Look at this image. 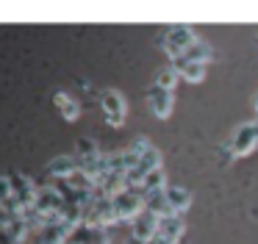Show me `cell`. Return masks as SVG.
<instances>
[{
    "label": "cell",
    "instance_id": "cell-21",
    "mask_svg": "<svg viewBox=\"0 0 258 244\" xmlns=\"http://www.w3.org/2000/svg\"><path fill=\"white\" fill-rule=\"evenodd\" d=\"M153 86H156V89H164V92H175V86H178V72H175L172 67H164V70H158L156 78H153Z\"/></svg>",
    "mask_w": 258,
    "mask_h": 244
},
{
    "label": "cell",
    "instance_id": "cell-23",
    "mask_svg": "<svg viewBox=\"0 0 258 244\" xmlns=\"http://www.w3.org/2000/svg\"><path fill=\"white\" fill-rule=\"evenodd\" d=\"M12 200V186H9V177L6 175H0V208Z\"/></svg>",
    "mask_w": 258,
    "mask_h": 244
},
{
    "label": "cell",
    "instance_id": "cell-3",
    "mask_svg": "<svg viewBox=\"0 0 258 244\" xmlns=\"http://www.w3.org/2000/svg\"><path fill=\"white\" fill-rule=\"evenodd\" d=\"M117 211H114V203L111 197H97L89 203V208L84 211V225L89 227H103V230H108L111 225H117Z\"/></svg>",
    "mask_w": 258,
    "mask_h": 244
},
{
    "label": "cell",
    "instance_id": "cell-24",
    "mask_svg": "<svg viewBox=\"0 0 258 244\" xmlns=\"http://www.w3.org/2000/svg\"><path fill=\"white\" fill-rule=\"evenodd\" d=\"M0 244H20V241H17V238H14L9 230H3V227H0Z\"/></svg>",
    "mask_w": 258,
    "mask_h": 244
},
{
    "label": "cell",
    "instance_id": "cell-7",
    "mask_svg": "<svg viewBox=\"0 0 258 244\" xmlns=\"http://www.w3.org/2000/svg\"><path fill=\"white\" fill-rule=\"evenodd\" d=\"M9 186H12V197L17 200L23 208L34 205V197H36V183L31 180L25 172H9Z\"/></svg>",
    "mask_w": 258,
    "mask_h": 244
},
{
    "label": "cell",
    "instance_id": "cell-12",
    "mask_svg": "<svg viewBox=\"0 0 258 244\" xmlns=\"http://www.w3.org/2000/svg\"><path fill=\"white\" fill-rule=\"evenodd\" d=\"M164 200H167L169 211L178 214V216H183L186 211L191 208V192L183 189V186H167L164 189Z\"/></svg>",
    "mask_w": 258,
    "mask_h": 244
},
{
    "label": "cell",
    "instance_id": "cell-25",
    "mask_svg": "<svg viewBox=\"0 0 258 244\" xmlns=\"http://www.w3.org/2000/svg\"><path fill=\"white\" fill-rule=\"evenodd\" d=\"M147 244H169V241H164V238H158V236H153V238H150V241H147Z\"/></svg>",
    "mask_w": 258,
    "mask_h": 244
},
{
    "label": "cell",
    "instance_id": "cell-14",
    "mask_svg": "<svg viewBox=\"0 0 258 244\" xmlns=\"http://www.w3.org/2000/svg\"><path fill=\"white\" fill-rule=\"evenodd\" d=\"M78 169V161H75V155H56V158L47 164V175L53 177V180H67L73 172Z\"/></svg>",
    "mask_w": 258,
    "mask_h": 244
},
{
    "label": "cell",
    "instance_id": "cell-18",
    "mask_svg": "<svg viewBox=\"0 0 258 244\" xmlns=\"http://www.w3.org/2000/svg\"><path fill=\"white\" fill-rule=\"evenodd\" d=\"M167 186H169V180H167V172H164V166H161V169L147 172L145 180H142V189H139V192H142V194H153V192H164Z\"/></svg>",
    "mask_w": 258,
    "mask_h": 244
},
{
    "label": "cell",
    "instance_id": "cell-13",
    "mask_svg": "<svg viewBox=\"0 0 258 244\" xmlns=\"http://www.w3.org/2000/svg\"><path fill=\"white\" fill-rule=\"evenodd\" d=\"M172 70L178 72V78H183V81L189 83H200L206 81V64H195V61H186V58H175L172 61Z\"/></svg>",
    "mask_w": 258,
    "mask_h": 244
},
{
    "label": "cell",
    "instance_id": "cell-22",
    "mask_svg": "<svg viewBox=\"0 0 258 244\" xmlns=\"http://www.w3.org/2000/svg\"><path fill=\"white\" fill-rule=\"evenodd\" d=\"M64 183H67V186H73V189H78V192H92V189H95V180H92L84 169H75Z\"/></svg>",
    "mask_w": 258,
    "mask_h": 244
},
{
    "label": "cell",
    "instance_id": "cell-17",
    "mask_svg": "<svg viewBox=\"0 0 258 244\" xmlns=\"http://www.w3.org/2000/svg\"><path fill=\"white\" fill-rule=\"evenodd\" d=\"M180 58L195 61V64H206V67H208V61L214 58V47H211V42H206V39H195V44H191V47L186 50Z\"/></svg>",
    "mask_w": 258,
    "mask_h": 244
},
{
    "label": "cell",
    "instance_id": "cell-4",
    "mask_svg": "<svg viewBox=\"0 0 258 244\" xmlns=\"http://www.w3.org/2000/svg\"><path fill=\"white\" fill-rule=\"evenodd\" d=\"M111 203H114V211H117V219L119 222H134L136 216L145 211V194L122 189L119 194H114V197H111Z\"/></svg>",
    "mask_w": 258,
    "mask_h": 244
},
{
    "label": "cell",
    "instance_id": "cell-11",
    "mask_svg": "<svg viewBox=\"0 0 258 244\" xmlns=\"http://www.w3.org/2000/svg\"><path fill=\"white\" fill-rule=\"evenodd\" d=\"M156 227H158V219H156V216H153L150 211H142V214L136 216L134 222H131V238L147 244L153 236H156Z\"/></svg>",
    "mask_w": 258,
    "mask_h": 244
},
{
    "label": "cell",
    "instance_id": "cell-27",
    "mask_svg": "<svg viewBox=\"0 0 258 244\" xmlns=\"http://www.w3.org/2000/svg\"><path fill=\"white\" fill-rule=\"evenodd\" d=\"M252 108H255V114H258V94H255V100H252Z\"/></svg>",
    "mask_w": 258,
    "mask_h": 244
},
{
    "label": "cell",
    "instance_id": "cell-1",
    "mask_svg": "<svg viewBox=\"0 0 258 244\" xmlns=\"http://www.w3.org/2000/svg\"><path fill=\"white\" fill-rule=\"evenodd\" d=\"M75 161H78V169H84L92 180H97L103 172H108L106 169V153H100L97 142H92L86 136H81L75 142Z\"/></svg>",
    "mask_w": 258,
    "mask_h": 244
},
{
    "label": "cell",
    "instance_id": "cell-19",
    "mask_svg": "<svg viewBox=\"0 0 258 244\" xmlns=\"http://www.w3.org/2000/svg\"><path fill=\"white\" fill-rule=\"evenodd\" d=\"M145 211H150L156 219H164V216H172L167 200H164V192H153V194H145Z\"/></svg>",
    "mask_w": 258,
    "mask_h": 244
},
{
    "label": "cell",
    "instance_id": "cell-9",
    "mask_svg": "<svg viewBox=\"0 0 258 244\" xmlns=\"http://www.w3.org/2000/svg\"><path fill=\"white\" fill-rule=\"evenodd\" d=\"M64 244H111V238H108V230H103V227L78 225L73 227V233L67 236Z\"/></svg>",
    "mask_w": 258,
    "mask_h": 244
},
{
    "label": "cell",
    "instance_id": "cell-10",
    "mask_svg": "<svg viewBox=\"0 0 258 244\" xmlns=\"http://www.w3.org/2000/svg\"><path fill=\"white\" fill-rule=\"evenodd\" d=\"M183 233H186V222H183V216L172 214V216H164V219H158L156 236H158V238H164V241L178 244Z\"/></svg>",
    "mask_w": 258,
    "mask_h": 244
},
{
    "label": "cell",
    "instance_id": "cell-8",
    "mask_svg": "<svg viewBox=\"0 0 258 244\" xmlns=\"http://www.w3.org/2000/svg\"><path fill=\"white\" fill-rule=\"evenodd\" d=\"M147 105H150V111L158 119H169V116H172V108H175V92H164V89L150 86V92H147Z\"/></svg>",
    "mask_w": 258,
    "mask_h": 244
},
{
    "label": "cell",
    "instance_id": "cell-20",
    "mask_svg": "<svg viewBox=\"0 0 258 244\" xmlns=\"http://www.w3.org/2000/svg\"><path fill=\"white\" fill-rule=\"evenodd\" d=\"M136 169H139V172H145V175H147V172H153V169H161V150H158V147H153V144H150V147L145 150V155L139 158Z\"/></svg>",
    "mask_w": 258,
    "mask_h": 244
},
{
    "label": "cell",
    "instance_id": "cell-15",
    "mask_svg": "<svg viewBox=\"0 0 258 244\" xmlns=\"http://www.w3.org/2000/svg\"><path fill=\"white\" fill-rule=\"evenodd\" d=\"M70 233H73V227H70V225H64V222H56V225L42 227V230H39V238H36L34 244H64Z\"/></svg>",
    "mask_w": 258,
    "mask_h": 244
},
{
    "label": "cell",
    "instance_id": "cell-2",
    "mask_svg": "<svg viewBox=\"0 0 258 244\" xmlns=\"http://www.w3.org/2000/svg\"><path fill=\"white\" fill-rule=\"evenodd\" d=\"M195 39H197V33H195V28L191 25H169L167 28V33H164V53L169 55V58H180V55L186 53V50L195 44Z\"/></svg>",
    "mask_w": 258,
    "mask_h": 244
},
{
    "label": "cell",
    "instance_id": "cell-6",
    "mask_svg": "<svg viewBox=\"0 0 258 244\" xmlns=\"http://www.w3.org/2000/svg\"><path fill=\"white\" fill-rule=\"evenodd\" d=\"M255 147H258V139H255V131H252V122L236 125L233 136H230V142H228L230 155H233V158H241V155H250Z\"/></svg>",
    "mask_w": 258,
    "mask_h": 244
},
{
    "label": "cell",
    "instance_id": "cell-26",
    "mask_svg": "<svg viewBox=\"0 0 258 244\" xmlns=\"http://www.w3.org/2000/svg\"><path fill=\"white\" fill-rule=\"evenodd\" d=\"M252 131H255V139H258V116L252 119Z\"/></svg>",
    "mask_w": 258,
    "mask_h": 244
},
{
    "label": "cell",
    "instance_id": "cell-5",
    "mask_svg": "<svg viewBox=\"0 0 258 244\" xmlns=\"http://www.w3.org/2000/svg\"><path fill=\"white\" fill-rule=\"evenodd\" d=\"M100 105H103V114H106V122L111 128H122L125 125V116H128V103H125V97L117 92V89L103 92Z\"/></svg>",
    "mask_w": 258,
    "mask_h": 244
},
{
    "label": "cell",
    "instance_id": "cell-16",
    "mask_svg": "<svg viewBox=\"0 0 258 244\" xmlns=\"http://www.w3.org/2000/svg\"><path fill=\"white\" fill-rule=\"evenodd\" d=\"M53 100H56V108H58V114L64 116L67 122H78V116H81V103L75 97H70L67 92H56L53 94Z\"/></svg>",
    "mask_w": 258,
    "mask_h": 244
}]
</instances>
